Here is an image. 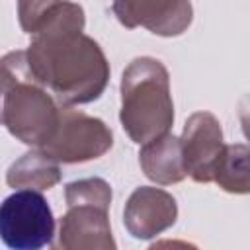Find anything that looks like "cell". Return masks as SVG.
I'll return each mask as SVG.
<instances>
[{"label": "cell", "mask_w": 250, "mask_h": 250, "mask_svg": "<svg viewBox=\"0 0 250 250\" xmlns=\"http://www.w3.org/2000/svg\"><path fill=\"white\" fill-rule=\"evenodd\" d=\"M64 197H66V205L76 201H90V203H100L109 207L111 188L102 178H86V180L70 182L64 189Z\"/></svg>", "instance_id": "obj_14"}, {"label": "cell", "mask_w": 250, "mask_h": 250, "mask_svg": "<svg viewBox=\"0 0 250 250\" xmlns=\"http://www.w3.org/2000/svg\"><path fill=\"white\" fill-rule=\"evenodd\" d=\"M119 119L131 141L139 145L170 131L174 123L170 78L158 59L139 57L123 70Z\"/></svg>", "instance_id": "obj_2"}, {"label": "cell", "mask_w": 250, "mask_h": 250, "mask_svg": "<svg viewBox=\"0 0 250 250\" xmlns=\"http://www.w3.org/2000/svg\"><path fill=\"white\" fill-rule=\"evenodd\" d=\"M20 23L31 37L59 29H84L82 6L68 0H20Z\"/></svg>", "instance_id": "obj_10"}, {"label": "cell", "mask_w": 250, "mask_h": 250, "mask_svg": "<svg viewBox=\"0 0 250 250\" xmlns=\"http://www.w3.org/2000/svg\"><path fill=\"white\" fill-rule=\"evenodd\" d=\"M176 199L160 188H137L123 211V223L135 238H150L174 225Z\"/></svg>", "instance_id": "obj_8"}, {"label": "cell", "mask_w": 250, "mask_h": 250, "mask_svg": "<svg viewBox=\"0 0 250 250\" xmlns=\"http://www.w3.org/2000/svg\"><path fill=\"white\" fill-rule=\"evenodd\" d=\"M25 59L33 80L62 105L98 100L109 78V64L102 47L82 29L33 35Z\"/></svg>", "instance_id": "obj_1"}, {"label": "cell", "mask_w": 250, "mask_h": 250, "mask_svg": "<svg viewBox=\"0 0 250 250\" xmlns=\"http://www.w3.org/2000/svg\"><path fill=\"white\" fill-rule=\"evenodd\" d=\"M180 145L186 174L195 182H213V174L225 146L219 119L209 111L193 113L184 125Z\"/></svg>", "instance_id": "obj_7"}, {"label": "cell", "mask_w": 250, "mask_h": 250, "mask_svg": "<svg viewBox=\"0 0 250 250\" xmlns=\"http://www.w3.org/2000/svg\"><path fill=\"white\" fill-rule=\"evenodd\" d=\"M57 100L33 80L31 72L18 78L4 96L2 125L25 145L41 146L59 121Z\"/></svg>", "instance_id": "obj_3"}, {"label": "cell", "mask_w": 250, "mask_h": 250, "mask_svg": "<svg viewBox=\"0 0 250 250\" xmlns=\"http://www.w3.org/2000/svg\"><path fill=\"white\" fill-rule=\"evenodd\" d=\"M139 162L145 176L162 186L182 182L188 176L180 139L170 133L145 143L139 152Z\"/></svg>", "instance_id": "obj_11"}, {"label": "cell", "mask_w": 250, "mask_h": 250, "mask_svg": "<svg viewBox=\"0 0 250 250\" xmlns=\"http://www.w3.org/2000/svg\"><path fill=\"white\" fill-rule=\"evenodd\" d=\"M111 131L102 119L76 109L61 107L59 121L39 150L55 162L74 164L100 158L111 148Z\"/></svg>", "instance_id": "obj_4"}, {"label": "cell", "mask_w": 250, "mask_h": 250, "mask_svg": "<svg viewBox=\"0 0 250 250\" xmlns=\"http://www.w3.org/2000/svg\"><path fill=\"white\" fill-rule=\"evenodd\" d=\"M111 8L125 27L141 25L162 37L182 35L193 18L189 0H113Z\"/></svg>", "instance_id": "obj_6"}, {"label": "cell", "mask_w": 250, "mask_h": 250, "mask_svg": "<svg viewBox=\"0 0 250 250\" xmlns=\"http://www.w3.org/2000/svg\"><path fill=\"white\" fill-rule=\"evenodd\" d=\"M55 234V217L37 189H18L0 203V238L16 250L47 246Z\"/></svg>", "instance_id": "obj_5"}, {"label": "cell", "mask_w": 250, "mask_h": 250, "mask_svg": "<svg viewBox=\"0 0 250 250\" xmlns=\"http://www.w3.org/2000/svg\"><path fill=\"white\" fill-rule=\"evenodd\" d=\"M107 209L90 201L68 203V211L61 221L59 244L62 248H113Z\"/></svg>", "instance_id": "obj_9"}, {"label": "cell", "mask_w": 250, "mask_h": 250, "mask_svg": "<svg viewBox=\"0 0 250 250\" xmlns=\"http://www.w3.org/2000/svg\"><path fill=\"white\" fill-rule=\"evenodd\" d=\"M25 74H29L25 51H12L0 59V123H2V104L6 92L18 78Z\"/></svg>", "instance_id": "obj_15"}, {"label": "cell", "mask_w": 250, "mask_h": 250, "mask_svg": "<svg viewBox=\"0 0 250 250\" xmlns=\"http://www.w3.org/2000/svg\"><path fill=\"white\" fill-rule=\"evenodd\" d=\"M213 182L225 191L246 193L248 191V146L246 145H225L217 162Z\"/></svg>", "instance_id": "obj_13"}, {"label": "cell", "mask_w": 250, "mask_h": 250, "mask_svg": "<svg viewBox=\"0 0 250 250\" xmlns=\"http://www.w3.org/2000/svg\"><path fill=\"white\" fill-rule=\"evenodd\" d=\"M6 182L14 189H51L55 184L61 182L59 162L49 158L39 148L25 152L20 160L10 166Z\"/></svg>", "instance_id": "obj_12"}]
</instances>
